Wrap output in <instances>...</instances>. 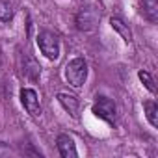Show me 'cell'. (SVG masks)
<instances>
[{"label":"cell","instance_id":"13","mask_svg":"<svg viewBox=\"0 0 158 158\" xmlns=\"http://www.w3.org/2000/svg\"><path fill=\"white\" fill-rule=\"evenodd\" d=\"M138 76H139V80L143 82V86L151 91V93H156V88H154V80H152V76L149 74V73H145V71H139L138 73Z\"/></svg>","mask_w":158,"mask_h":158},{"label":"cell","instance_id":"6","mask_svg":"<svg viewBox=\"0 0 158 158\" xmlns=\"http://www.w3.org/2000/svg\"><path fill=\"white\" fill-rule=\"evenodd\" d=\"M56 147H58V151H60V154L63 158H76L78 156L74 139L69 134H60L58 139H56Z\"/></svg>","mask_w":158,"mask_h":158},{"label":"cell","instance_id":"3","mask_svg":"<svg viewBox=\"0 0 158 158\" xmlns=\"http://www.w3.org/2000/svg\"><path fill=\"white\" fill-rule=\"evenodd\" d=\"M76 28L82 30V32H93L101 21V15L99 11L93 8V6H84L80 11L76 13Z\"/></svg>","mask_w":158,"mask_h":158},{"label":"cell","instance_id":"10","mask_svg":"<svg viewBox=\"0 0 158 158\" xmlns=\"http://www.w3.org/2000/svg\"><path fill=\"white\" fill-rule=\"evenodd\" d=\"M141 13L145 19H149L151 23L158 21V2L156 0H143L141 4Z\"/></svg>","mask_w":158,"mask_h":158},{"label":"cell","instance_id":"7","mask_svg":"<svg viewBox=\"0 0 158 158\" xmlns=\"http://www.w3.org/2000/svg\"><path fill=\"white\" fill-rule=\"evenodd\" d=\"M58 101L60 104L65 108V112H69V115L73 119H78L80 117V101H78L74 95H69V93H58Z\"/></svg>","mask_w":158,"mask_h":158},{"label":"cell","instance_id":"2","mask_svg":"<svg viewBox=\"0 0 158 158\" xmlns=\"http://www.w3.org/2000/svg\"><path fill=\"white\" fill-rule=\"evenodd\" d=\"M37 47L45 54V58H48V60L60 58V39L52 32H48V30L39 32L37 34Z\"/></svg>","mask_w":158,"mask_h":158},{"label":"cell","instance_id":"4","mask_svg":"<svg viewBox=\"0 0 158 158\" xmlns=\"http://www.w3.org/2000/svg\"><path fill=\"white\" fill-rule=\"evenodd\" d=\"M115 112H117V108H115V102L112 99H108V97H97V101L93 104V114L97 117H101V119H104L108 123H114Z\"/></svg>","mask_w":158,"mask_h":158},{"label":"cell","instance_id":"11","mask_svg":"<svg viewBox=\"0 0 158 158\" xmlns=\"http://www.w3.org/2000/svg\"><path fill=\"white\" fill-rule=\"evenodd\" d=\"M143 108H145V115H147V121L151 123V127L158 128V104L154 101H147L143 104Z\"/></svg>","mask_w":158,"mask_h":158},{"label":"cell","instance_id":"14","mask_svg":"<svg viewBox=\"0 0 158 158\" xmlns=\"http://www.w3.org/2000/svg\"><path fill=\"white\" fill-rule=\"evenodd\" d=\"M0 65H2V50H0Z\"/></svg>","mask_w":158,"mask_h":158},{"label":"cell","instance_id":"12","mask_svg":"<svg viewBox=\"0 0 158 158\" xmlns=\"http://www.w3.org/2000/svg\"><path fill=\"white\" fill-rule=\"evenodd\" d=\"M13 19V6L10 0H0V21L8 23Z\"/></svg>","mask_w":158,"mask_h":158},{"label":"cell","instance_id":"8","mask_svg":"<svg viewBox=\"0 0 158 158\" xmlns=\"http://www.w3.org/2000/svg\"><path fill=\"white\" fill-rule=\"evenodd\" d=\"M23 73H24V76L30 78V80H37L39 74H41V65L32 56H24V60H23Z\"/></svg>","mask_w":158,"mask_h":158},{"label":"cell","instance_id":"5","mask_svg":"<svg viewBox=\"0 0 158 158\" xmlns=\"http://www.w3.org/2000/svg\"><path fill=\"white\" fill-rule=\"evenodd\" d=\"M21 102L32 117L41 115V104H39V97H37L35 89H30V88L21 89Z\"/></svg>","mask_w":158,"mask_h":158},{"label":"cell","instance_id":"9","mask_svg":"<svg viewBox=\"0 0 158 158\" xmlns=\"http://www.w3.org/2000/svg\"><path fill=\"white\" fill-rule=\"evenodd\" d=\"M110 26L123 37V41L128 45V43H132V32H130V28H128V24H125V21L123 19H119V17H112L110 19Z\"/></svg>","mask_w":158,"mask_h":158},{"label":"cell","instance_id":"1","mask_svg":"<svg viewBox=\"0 0 158 158\" xmlns=\"http://www.w3.org/2000/svg\"><path fill=\"white\" fill-rule=\"evenodd\" d=\"M88 78V63L84 58H74L65 65V80L73 88H82Z\"/></svg>","mask_w":158,"mask_h":158}]
</instances>
